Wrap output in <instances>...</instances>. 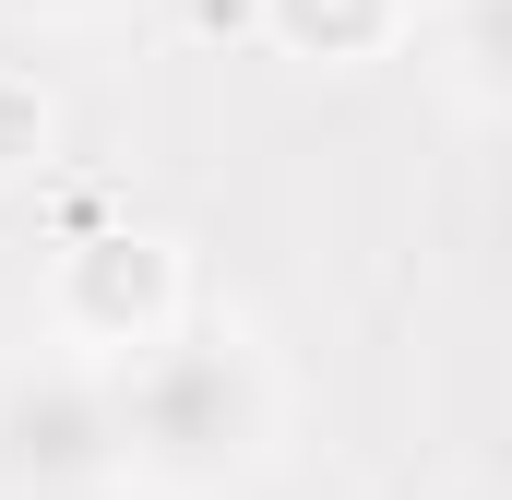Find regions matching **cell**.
Returning a JSON list of instances; mask_svg holds the SVG:
<instances>
[{
    "label": "cell",
    "instance_id": "1",
    "mask_svg": "<svg viewBox=\"0 0 512 500\" xmlns=\"http://www.w3.org/2000/svg\"><path fill=\"white\" fill-rule=\"evenodd\" d=\"M108 405H120V465L155 489H227L274 441V370L227 322H179L143 358H120Z\"/></svg>",
    "mask_w": 512,
    "mask_h": 500
},
{
    "label": "cell",
    "instance_id": "2",
    "mask_svg": "<svg viewBox=\"0 0 512 500\" xmlns=\"http://www.w3.org/2000/svg\"><path fill=\"white\" fill-rule=\"evenodd\" d=\"M96 477H120L108 370H84V358L12 370L0 381V500H84Z\"/></svg>",
    "mask_w": 512,
    "mask_h": 500
},
{
    "label": "cell",
    "instance_id": "3",
    "mask_svg": "<svg viewBox=\"0 0 512 500\" xmlns=\"http://www.w3.org/2000/svg\"><path fill=\"white\" fill-rule=\"evenodd\" d=\"M72 334L108 346V370L143 358L155 334H179V286H167V250L155 239H96L72 274Z\"/></svg>",
    "mask_w": 512,
    "mask_h": 500
},
{
    "label": "cell",
    "instance_id": "4",
    "mask_svg": "<svg viewBox=\"0 0 512 500\" xmlns=\"http://www.w3.org/2000/svg\"><path fill=\"white\" fill-rule=\"evenodd\" d=\"M453 84L477 108H512V0H453Z\"/></svg>",
    "mask_w": 512,
    "mask_h": 500
},
{
    "label": "cell",
    "instance_id": "5",
    "mask_svg": "<svg viewBox=\"0 0 512 500\" xmlns=\"http://www.w3.org/2000/svg\"><path fill=\"white\" fill-rule=\"evenodd\" d=\"M274 24H286L298 48H322V60H334V48H370V36H382L393 0H274Z\"/></svg>",
    "mask_w": 512,
    "mask_h": 500
},
{
    "label": "cell",
    "instance_id": "6",
    "mask_svg": "<svg viewBox=\"0 0 512 500\" xmlns=\"http://www.w3.org/2000/svg\"><path fill=\"white\" fill-rule=\"evenodd\" d=\"M12 12H108V0H12Z\"/></svg>",
    "mask_w": 512,
    "mask_h": 500
}]
</instances>
